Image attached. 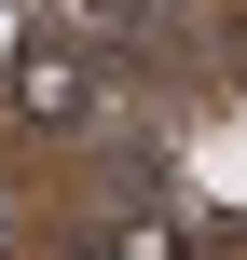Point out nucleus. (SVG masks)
Segmentation results:
<instances>
[{
	"instance_id": "f257e3e1",
	"label": "nucleus",
	"mask_w": 247,
	"mask_h": 260,
	"mask_svg": "<svg viewBox=\"0 0 247 260\" xmlns=\"http://www.w3.org/2000/svg\"><path fill=\"white\" fill-rule=\"evenodd\" d=\"M96 96H110V82H96V55H83V41H55V27H28V41H14V69H0V110H14V123H41V137L96 123Z\"/></svg>"
},
{
	"instance_id": "f03ea898",
	"label": "nucleus",
	"mask_w": 247,
	"mask_h": 260,
	"mask_svg": "<svg viewBox=\"0 0 247 260\" xmlns=\"http://www.w3.org/2000/svg\"><path fill=\"white\" fill-rule=\"evenodd\" d=\"M96 260H193V247H179L165 219H124V233H110V247H96Z\"/></svg>"
},
{
	"instance_id": "7ed1b4c3",
	"label": "nucleus",
	"mask_w": 247,
	"mask_h": 260,
	"mask_svg": "<svg viewBox=\"0 0 247 260\" xmlns=\"http://www.w3.org/2000/svg\"><path fill=\"white\" fill-rule=\"evenodd\" d=\"M96 14H138V27H151V14H193V0H96Z\"/></svg>"
},
{
	"instance_id": "20e7f679",
	"label": "nucleus",
	"mask_w": 247,
	"mask_h": 260,
	"mask_svg": "<svg viewBox=\"0 0 247 260\" xmlns=\"http://www.w3.org/2000/svg\"><path fill=\"white\" fill-rule=\"evenodd\" d=\"M83 260H96V247H83Z\"/></svg>"
}]
</instances>
